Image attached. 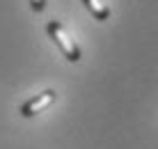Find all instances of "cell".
<instances>
[{"label": "cell", "instance_id": "cell-4", "mask_svg": "<svg viewBox=\"0 0 158 149\" xmlns=\"http://www.w3.org/2000/svg\"><path fill=\"white\" fill-rule=\"evenodd\" d=\"M30 7L39 14V12H44V9H46V0H30Z\"/></svg>", "mask_w": 158, "mask_h": 149}, {"label": "cell", "instance_id": "cell-3", "mask_svg": "<svg viewBox=\"0 0 158 149\" xmlns=\"http://www.w3.org/2000/svg\"><path fill=\"white\" fill-rule=\"evenodd\" d=\"M83 5L96 21H108L110 19V7H108L103 0H83Z\"/></svg>", "mask_w": 158, "mask_h": 149}, {"label": "cell", "instance_id": "cell-1", "mask_svg": "<svg viewBox=\"0 0 158 149\" xmlns=\"http://www.w3.org/2000/svg\"><path fill=\"white\" fill-rule=\"evenodd\" d=\"M46 32H48V37L55 41V46L62 51V55L69 60V62H80L83 51H80V46L71 39V35L67 32V28L60 23V21H48L46 23Z\"/></svg>", "mask_w": 158, "mask_h": 149}, {"label": "cell", "instance_id": "cell-2", "mask_svg": "<svg viewBox=\"0 0 158 149\" xmlns=\"http://www.w3.org/2000/svg\"><path fill=\"white\" fill-rule=\"evenodd\" d=\"M55 101H57V92L55 90H44L41 94H35L32 99H28V101L19 108V113H21V117L28 119V117H35V115L44 113V110L48 106H53Z\"/></svg>", "mask_w": 158, "mask_h": 149}]
</instances>
